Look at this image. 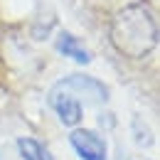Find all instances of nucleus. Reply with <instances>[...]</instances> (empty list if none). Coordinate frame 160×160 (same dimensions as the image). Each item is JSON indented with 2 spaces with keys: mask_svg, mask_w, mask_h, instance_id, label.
I'll return each mask as SVG.
<instances>
[{
  "mask_svg": "<svg viewBox=\"0 0 160 160\" xmlns=\"http://www.w3.org/2000/svg\"><path fill=\"white\" fill-rule=\"evenodd\" d=\"M108 40L128 59H143L158 47V22L148 5L128 2L111 18Z\"/></svg>",
  "mask_w": 160,
  "mask_h": 160,
  "instance_id": "nucleus-1",
  "label": "nucleus"
},
{
  "mask_svg": "<svg viewBox=\"0 0 160 160\" xmlns=\"http://www.w3.org/2000/svg\"><path fill=\"white\" fill-rule=\"evenodd\" d=\"M54 47H57L59 54L69 57V59L77 62V64H89V62H91V52H89V49L84 47V42H81L79 37H74L72 32H59Z\"/></svg>",
  "mask_w": 160,
  "mask_h": 160,
  "instance_id": "nucleus-5",
  "label": "nucleus"
},
{
  "mask_svg": "<svg viewBox=\"0 0 160 160\" xmlns=\"http://www.w3.org/2000/svg\"><path fill=\"white\" fill-rule=\"evenodd\" d=\"M18 150H20L22 160H52L47 148L37 138H20L18 140Z\"/></svg>",
  "mask_w": 160,
  "mask_h": 160,
  "instance_id": "nucleus-6",
  "label": "nucleus"
},
{
  "mask_svg": "<svg viewBox=\"0 0 160 160\" xmlns=\"http://www.w3.org/2000/svg\"><path fill=\"white\" fill-rule=\"evenodd\" d=\"M49 106L52 111L57 113V118L67 126V128H74L79 126L81 118H84V103H81L62 81H57L49 91Z\"/></svg>",
  "mask_w": 160,
  "mask_h": 160,
  "instance_id": "nucleus-2",
  "label": "nucleus"
},
{
  "mask_svg": "<svg viewBox=\"0 0 160 160\" xmlns=\"http://www.w3.org/2000/svg\"><path fill=\"white\" fill-rule=\"evenodd\" d=\"M62 84L81 101V103H91V106H103L108 101V86L103 81L94 79L89 74H69Z\"/></svg>",
  "mask_w": 160,
  "mask_h": 160,
  "instance_id": "nucleus-3",
  "label": "nucleus"
},
{
  "mask_svg": "<svg viewBox=\"0 0 160 160\" xmlns=\"http://www.w3.org/2000/svg\"><path fill=\"white\" fill-rule=\"evenodd\" d=\"M69 143L74 148V153L81 160H106L108 150H106V140L101 138L96 131L89 128H74L69 133Z\"/></svg>",
  "mask_w": 160,
  "mask_h": 160,
  "instance_id": "nucleus-4",
  "label": "nucleus"
}]
</instances>
